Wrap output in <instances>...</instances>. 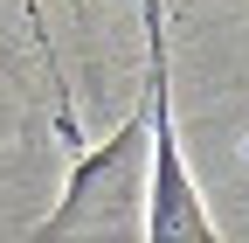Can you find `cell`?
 Listing matches in <instances>:
<instances>
[{
  "mask_svg": "<svg viewBox=\"0 0 249 243\" xmlns=\"http://www.w3.org/2000/svg\"><path fill=\"white\" fill-rule=\"evenodd\" d=\"M145 28V125H152V181H145V229L139 243H222L208 223V202L187 174V153H180V125H173V90H166V14L145 7L139 14Z\"/></svg>",
  "mask_w": 249,
  "mask_h": 243,
  "instance_id": "cell-2",
  "label": "cell"
},
{
  "mask_svg": "<svg viewBox=\"0 0 249 243\" xmlns=\"http://www.w3.org/2000/svg\"><path fill=\"white\" fill-rule=\"evenodd\" d=\"M55 132L70 146V188L49 216L35 223V243H139L145 229V181H152V125H145V104L139 118L104 139V146H83L70 104L55 111Z\"/></svg>",
  "mask_w": 249,
  "mask_h": 243,
  "instance_id": "cell-1",
  "label": "cell"
}]
</instances>
